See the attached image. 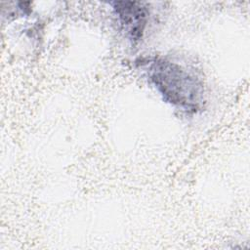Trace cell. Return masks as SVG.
<instances>
[{"instance_id":"cell-2","label":"cell","mask_w":250,"mask_h":250,"mask_svg":"<svg viewBox=\"0 0 250 250\" xmlns=\"http://www.w3.org/2000/svg\"><path fill=\"white\" fill-rule=\"evenodd\" d=\"M112 5L114 14L123 31L131 41H139L143 37L146 26L148 18L147 7L142 2L132 1L114 2Z\"/></svg>"},{"instance_id":"cell-1","label":"cell","mask_w":250,"mask_h":250,"mask_svg":"<svg viewBox=\"0 0 250 250\" xmlns=\"http://www.w3.org/2000/svg\"><path fill=\"white\" fill-rule=\"evenodd\" d=\"M147 73L150 82L167 103L186 110H195L202 102L201 79L183 65L156 59L149 62Z\"/></svg>"}]
</instances>
